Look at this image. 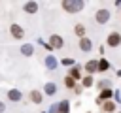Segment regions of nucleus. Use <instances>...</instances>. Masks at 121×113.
I'll return each instance as SVG.
<instances>
[{"mask_svg": "<svg viewBox=\"0 0 121 113\" xmlns=\"http://www.w3.org/2000/svg\"><path fill=\"white\" fill-rule=\"evenodd\" d=\"M57 105H59V113H70V102L68 100H60Z\"/></svg>", "mask_w": 121, "mask_h": 113, "instance_id": "f3484780", "label": "nucleus"}, {"mask_svg": "<svg viewBox=\"0 0 121 113\" xmlns=\"http://www.w3.org/2000/svg\"><path fill=\"white\" fill-rule=\"evenodd\" d=\"M117 77H121V70H117Z\"/></svg>", "mask_w": 121, "mask_h": 113, "instance_id": "a878e982", "label": "nucleus"}, {"mask_svg": "<svg viewBox=\"0 0 121 113\" xmlns=\"http://www.w3.org/2000/svg\"><path fill=\"white\" fill-rule=\"evenodd\" d=\"M64 87H66V89H76V81L66 75V77H64Z\"/></svg>", "mask_w": 121, "mask_h": 113, "instance_id": "4be33fe9", "label": "nucleus"}, {"mask_svg": "<svg viewBox=\"0 0 121 113\" xmlns=\"http://www.w3.org/2000/svg\"><path fill=\"white\" fill-rule=\"evenodd\" d=\"M74 34L81 40V38H85V24L83 23H76V26H74Z\"/></svg>", "mask_w": 121, "mask_h": 113, "instance_id": "2eb2a0df", "label": "nucleus"}, {"mask_svg": "<svg viewBox=\"0 0 121 113\" xmlns=\"http://www.w3.org/2000/svg\"><path fill=\"white\" fill-rule=\"evenodd\" d=\"M21 55L32 56V55H34V45H32V43H23V45H21Z\"/></svg>", "mask_w": 121, "mask_h": 113, "instance_id": "4468645a", "label": "nucleus"}, {"mask_svg": "<svg viewBox=\"0 0 121 113\" xmlns=\"http://www.w3.org/2000/svg\"><path fill=\"white\" fill-rule=\"evenodd\" d=\"M68 77H72L74 81H79L83 75H81V68L79 66H72L70 70H68Z\"/></svg>", "mask_w": 121, "mask_h": 113, "instance_id": "f8f14e48", "label": "nucleus"}, {"mask_svg": "<svg viewBox=\"0 0 121 113\" xmlns=\"http://www.w3.org/2000/svg\"><path fill=\"white\" fill-rule=\"evenodd\" d=\"M23 11H25V13H28V15L38 13V2H34V0L25 2V4H23Z\"/></svg>", "mask_w": 121, "mask_h": 113, "instance_id": "0eeeda50", "label": "nucleus"}, {"mask_svg": "<svg viewBox=\"0 0 121 113\" xmlns=\"http://www.w3.org/2000/svg\"><path fill=\"white\" fill-rule=\"evenodd\" d=\"M110 70V62L106 58H98V72H108Z\"/></svg>", "mask_w": 121, "mask_h": 113, "instance_id": "412c9836", "label": "nucleus"}, {"mask_svg": "<svg viewBox=\"0 0 121 113\" xmlns=\"http://www.w3.org/2000/svg\"><path fill=\"white\" fill-rule=\"evenodd\" d=\"M45 66H47L49 70H55V68H57V60H55L53 55H47V56H45Z\"/></svg>", "mask_w": 121, "mask_h": 113, "instance_id": "6ab92c4d", "label": "nucleus"}, {"mask_svg": "<svg viewBox=\"0 0 121 113\" xmlns=\"http://www.w3.org/2000/svg\"><path fill=\"white\" fill-rule=\"evenodd\" d=\"M60 8H62L66 13L74 15V13H79V11L85 8V2H83V0H62V2H60Z\"/></svg>", "mask_w": 121, "mask_h": 113, "instance_id": "f257e3e1", "label": "nucleus"}, {"mask_svg": "<svg viewBox=\"0 0 121 113\" xmlns=\"http://www.w3.org/2000/svg\"><path fill=\"white\" fill-rule=\"evenodd\" d=\"M49 113H59V105H57V104L51 105V107H49Z\"/></svg>", "mask_w": 121, "mask_h": 113, "instance_id": "b1692460", "label": "nucleus"}, {"mask_svg": "<svg viewBox=\"0 0 121 113\" xmlns=\"http://www.w3.org/2000/svg\"><path fill=\"white\" fill-rule=\"evenodd\" d=\"M96 87H98L100 90L112 89V81H110V79H100V81H96Z\"/></svg>", "mask_w": 121, "mask_h": 113, "instance_id": "aec40b11", "label": "nucleus"}, {"mask_svg": "<svg viewBox=\"0 0 121 113\" xmlns=\"http://www.w3.org/2000/svg\"><path fill=\"white\" fill-rule=\"evenodd\" d=\"M49 47H51V49H62V47H64V40H62V36H59V34H51V38H49Z\"/></svg>", "mask_w": 121, "mask_h": 113, "instance_id": "39448f33", "label": "nucleus"}, {"mask_svg": "<svg viewBox=\"0 0 121 113\" xmlns=\"http://www.w3.org/2000/svg\"><path fill=\"white\" fill-rule=\"evenodd\" d=\"M110 9H106V8H102V9H96L95 11V21L98 23V24H106L108 21H110Z\"/></svg>", "mask_w": 121, "mask_h": 113, "instance_id": "f03ea898", "label": "nucleus"}, {"mask_svg": "<svg viewBox=\"0 0 121 113\" xmlns=\"http://www.w3.org/2000/svg\"><path fill=\"white\" fill-rule=\"evenodd\" d=\"M106 43H108V47H119L121 45V34L119 32H110L108 34V38H106Z\"/></svg>", "mask_w": 121, "mask_h": 113, "instance_id": "20e7f679", "label": "nucleus"}, {"mask_svg": "<svg viewBox=\"0 0 121 113\" xmlns=\"http://www.w3.org/2000/svg\"><path fill=\"white\" fill-rule=\"evenodd\" d=\"M78 47H79V49H81L83 53H89V51L93 49V41H91V40H89V38L85 36V38H81V40H79Z\"/></svg>", "mask_w": 121, "mask_h": 113, "instance_id": "9d476101", "label": "nucleus"}, {"mask_svg": "<svg viewBox=\"0 0 121 113\" xmlns=\"http://www.w3.org/2000/svg\"><path fill=\"white\" fill-rule=\"evenodd\" d=\"M9 34H11L13 40H23V38H25V30H23V26L17 24V23L9 24Z\"/></svg>", "mask_w": 121, "mask_h": 113, "instance_id": "7ed1b4c3", "label": "nucleus"}, {"mask_svg": "<svg viewBox=\"0 0 121 113\" xmlns=\"http://www.w3.org/2000/svg\"><path fill=\"white\" fill-rule=\"evenodd\" d=\"M81 85H83V89H91V87L95 85L93 75H85V77H81Z\"/></svg>", "mask_w": 121, "mask_h": 113, "instance_id": "a211bd4d", "label": "nucleus"}, {"mask_svg": "<svg viewBox=\"0 0 121 113\" xmlns=\"http://www.w3.org/2000/svg\"><path fill=\"white\" fill-rule=\"evenodd\" d=\"M28 98H30V102H32V104H42L43 94H42L40 90H30V92H28Z\"/></svg>", "mask_w": 121, "mask_h": 113, "instance_id": "ddd939ff", "label": "nucleus"}, {"mask_svg": "<svg viewBox=\"0 0 121 113\" xmlns=\"http://www.w3.org/2000/svg\"><path fill=\"white\" fill-rule=\"evenodd\" d=\"M83 70L87 72V75L96 73V72H98V58H91V60H87L85 66H83Z\"/></svg>", "mask_w": 121, "mask_h": 113, "instance_id": "423d86ee", "label": "nucleus"}, {"mask_svg": "<svg viewBox=\"0 0 121 113\" xmlns=\"http://www.w3.org/2000/svg\"><path fill=\"white\" fill-rule=\"evenodd\" d=\"M60 64H62V66H70V68H72V66H74V58H62V62H60Z\"/></svg>", "mask_w": 121, "mask_h": 113, "instance_id": "5701e85b", "label": "nucleus"}, {"mask_svg": "<svg viewBox=\"0 0 121 113\" xmlns=\"http://www.w3.org/2000/svg\"><path fill=\"white\" fill-rule=\"evenodd\" d=\"M55 92H57V85H55V83H51V81H49V83H45V85H43V94L53 96Z\"/></svg>", "mask_w": 121, "mask_h": 113, "instance_id": "dca6fc26", "label": "nucleus"}, {"mask_svg": "<svg viewBox=\"0 0 121 113\" xmlns=\"http://www.w3.org/2000/svg\"><path fill=\"white\" fill-rule=\"evenodd\" d=\"M100 107H102V113H115L117 104H115L113 100H108V102H102V104H100Z\"/></svg>", "mask_w": 121, "mask_h": 113, "instance_id": "1a4fd4ad", "label": "nucleus"}, {"mask_svg": "<svg viewBox=\"0 0 121 113\" xmlns=\"http://www.w3.org/2000/svg\"><path fill=\"white\" fill-rule=\"evenodd\" d=\"M8 100L9 102H21L23 100V92L19 89H9L8 90Z\"/></svg>", "mask_w": 121, "mask_h": 113, "instance_id": "6e6552de", "label": "nucleus"}, {"mask_svg": "<svg viewBox=\"0 0 121 113\" xmlns=\"http://www.w3.org/2000/svg\"><path fill=\"white\" fill-rule=\"evenodd\" d=\"M4 111H6V104H4V102H0V113H4Z\"/></svg>", "mask_w": 121, "mask_h": 113, "instance_id": "393cba45", "label": "nucleus"}, {"mask_svg": "<svg viewBox=\"0 0 121 113\" xmlns=\"http://www.w3.org/2000/svg\"><path fill=\"white\" fill-rule=\"evenodd\" d=\"M96 100L100 102H108V100H113V89H106V90H100Z\"/></svg>", "mask_w": 121, "mask_h": 113, "instance_id": "9b49d317", "label": "nucleus"}]
</instances>
